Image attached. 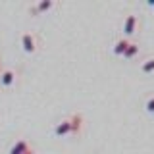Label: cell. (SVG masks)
Here are the masks:
<instances>
[{"label": "cell", "mask_w": 154, "mask_h": 154, "mask_svg": "<svg viewBox=\"0 0 154 154\" xmlns=\"http://www.w3.org/2000/svg\"><path fill=\"white\" fill-rule=\"evenodd\" d=\"M25 154H35V150H33V146H31V148H29V150H27Z\"/></svg>", "instance_id": "cell-12"}, {"label": "cell", "mask_w": 154, "mask_h": 154, "mask_svg": "<svg viewBox=\"0 0 154 154\" xmlns=\"http://www.w3.org/2000/svg\"><path fill=\"white\" fill-rule=\"evenodd\" d=\"M144 110H146V114H154V94L146 98V102H144Z\"/></svg>", "instance_id": "cell-11"}, {"label": "cell", "mask_w": 154, "mask_h": 154, "mask_svg": "<svg viewBox=\"0 0 154 154\" xmlns=\"http://www.w3.org/2000/svg\"><path fill=\"white\" fill-rule=\"evenodd\" d=\"M52 133H54V137H67V135H71V122L69 118L62 119L60 123H56V127L52 129Z\"/></svg>", "instance_id": "cell-6"}, {"label": "cell", "mask_w": 154, "mask_h": 154, "mask_svg": "<svg viewBox=\"0 0 154 154\" xmlns=\"http://www.w3.org/2000/svg\"><path fill=\"white\" fill-rule=\"evenodd\" d=\"M0 66H2V62H0ZM0 73H2V71H0Z\"/></svg>", "instance_id": "cell-13"}, {"label": "cell", "mask_w": 154, "mask_h": 154, "mask_svg": "<svg viewBox=\"0 0 154 154\" xmlns=\"http://www.w3.org/2000/svg\"><path fill=\"white\" fill-rule=\"evenodd\" d=\"M137 29H139V16L129 14V16L125 17V21H123V35H125V38L133 37L135 33H137Z\"/></svg>", "instance_id": "cell-3"}, {"label": "cell", "mask_w": 154, "mask_h": 154, "mask_svg": "<svg viewBox=\"0 0 154 154\" xmlns=\"http://www.w3.org/2000/svg\"><path fill=\"white\" fill-rule=\"evenodd\" d=\"M16 81H17V69H12V67L2 69V73H0V87L2 89H12Z\"/></svg>", "instance_id": "cell-2"}, {"label": "cell", "mask_w": 154, "mask_h": 154, "mask_svg": "<svg viewBox=\"0 0 154 154\" xmlns=\"http://www.w3.org/2000/svg\"><path fill=\"white\" fill-rule=\"evenodd\" d=\"M29 148H31V144H29L27 139H17V141L12 144V148H10L8 154H25Z\"/></svg>", "instance_id": "cell-8"}, {"label": "cell", "mask_w": 154, "mask_h": 154, "mask_svg": "<svg viewBox=\"0 0 154 154\" xmlns=\"http://www.w3.org/2000/svg\"><path fill=\"white\" fill-rule=\"evenodd\" d=\"M141 71L143 73H154V56L146 58V60L141 64Z\"/></svg>", "instance_id": "cell-10"}, {"label": "cell", "mask_w": 154, "mask_h": 154, "mask_svg": "<svg viewBox=\"0 0 154 154\" xmlns=\"http://www.w3.org/2000/svg\"><path fill=\"white\" fill-rule=\"evenodd\" d=\"M139 50H141V48H139L137 42H131V45H129V48L125 50L123 58H125V60H133V58H137V56H139Z\"/></svg>", "instance_id": "cell-9"}, {"label": "cell", "mask_w": 154, "mask_h": 154, "mask_svg": "<svg viewBox=\"0 0 154 154\" xmlns=\"http://www.w3.org/2000/svg\"><path fill=\"white\" fill-rule=\"evenodd\" d=\"M21 50L25 54H35L38 50V38L33 33H23L21 35Z\"/></svg>", "instance_id": "cell-1"}, {"label": "cell", "mask_w": 154, "mask_h": 154, "mask_svg": "<svg viewBox=\"0 0 154 154\" xmlns=\"http://www.w3.org/2000/svg\"><path fill=\"white\" fill-rule=\"evenodd\" d=\"M129 45H131V41H129V38H125V37L123 38H118V41L112 45V54L123 58V54H125V50L129 48Z\"/></svg>", "instance_id": "cell-7"}, {"label": "cell", "mask_w": 154, "mask_h": 154, "mask_svg": "<svg viewBox=\"0 0 154 154\" xmlns=\"http://www.w3.org/2000/svg\"><path fill=\"white\" fill-rule=\"evenodd\" d=\"M69 122H71V135H81V133H83V125H85L83 114H79V112L71 114Z\"/></svg>", "instance_id": "cell-5"}, {"label": "cell", "mask_w": 154, "mask_h": 154, "mask_svg": "<svg viewBox=\"0 0 154 154\" xmlns=\"http://www.w3.org/2000/svg\"><path fill=\"white\" fill-rule=\"evenodd\" d=\"M52 8H56L54 0H41L38 4L29 8V14H31V16H41V14H45V12H50Z\"/></svg>", "instance_id": "cell-4"}]
</instances>
